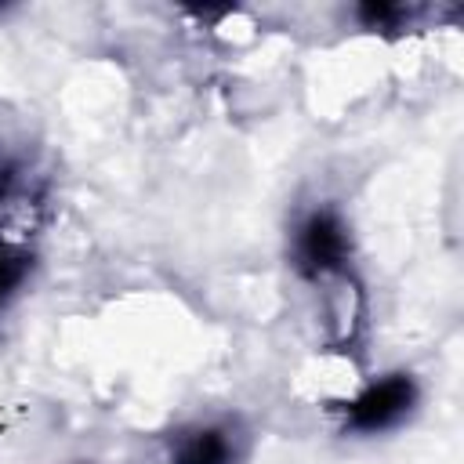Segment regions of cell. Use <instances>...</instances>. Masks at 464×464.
<instances>
[{"label":"cell","mask_w":464,"mask_h":464,"mask_svg":"<svg viewBox=\"0 0 464 464\" xmlns=\"http://www.w3.org/2000/svg\"><path fill=\"white\" fill-rule=\"evenodd\" d=\"M25 272H29V257L18 246H11V243L0 239V304L22 286Z\"/></svg>","instance_id":"obj_4"},{"label":"cell","mask_w":464,"mask_h":464,"mask_svg":"<svg viewBox=\"0 0 464 464\" xmlns=\"http://www.w3.org/2000/svg\"><path fill=\"white\" fill-rule=\"evenodd\" d=\"M170 460L174 464H236L239 450L228 428L221 424H196L174 435L170 446Z\"/></svg>","instance_id":"obj_3"},{"label":"cell","mask_w":464,"mask_h":464,"mask_svg":"<svg viewBox=\"0 0 464 464\" xmlns=\"http://www.w3.org/2000/svg\"><path fill=\"white\" fill-rule=\"evenodd\" d=\"M294 257H297V268L312 279L341 272L344 261H348V228H344V221L330 210H312L297 228Z\"/></svg>","instance_id":"obj_1"},{"label":"cell","mask_w":464,"mask_h":464,"mask_svg":"<svg viewBox=\"0 0 464 464\" xmlns=\"http://www.w3.org/2000/svg\"><path fill=\"white\" fill-rule=\"evenodd\" d=\"M417 402V384L406 373H392L377 384H370L352 406H348V428L373 435V431H388L395 428Z\"/></svg>","instance_id":"obj_2"}]
</instances>
